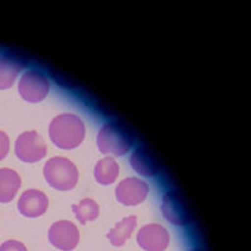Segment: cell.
Masks as SVG:
<instances>
[{"instance_id": "10", "label": "cell", "mask_w": 251, "mask_h": 251, "mask_svg": "<svg viewBox=\"0 0 251 251\" xmlns=\"http://www.w3.org/2000/svg\"><path fill=\"white\" fill-rule=\"evenodd\" d=\"M19 211L26 217H38L48 208V197L39 190H28L18 201Z\"/></svg>"}, {"instance_id": "5", "label": "cell", "mask_w": 251, "mask_h": 251, "mask_svg": "<svg viewBox=\"0 0 251 251\" xmlns=\"http://www.w3.org/2000/svg\"><path fill=\"white\" fill-rule=\"evenodd\" d=\"M49 92V82L40 72L26 71L19 80V93L23 100L30 103L43 100Z\"/></svg>"}, {"instance_id": "11", "label": "cell", "mask_w": 251, "mask_h": 251, "mask_svg": "<svg viewBox=\"0 0 251 251\" xmlns=\"http://www.w3.org/2000/svg\"><path fill=\"white\" fill-rule=\"evenodd\" d=\"M25 68V63L12 54L0 57V89H8L14 84L19 73Z\"/></svg>"}, {"instance_id": "17", "label": "cell", "mask_w": 251, "mask_h": 251, "mask_svg": "<svg viewBox=\"0 0 251 251\" xmlns=\"http://www.w3.org/2000/svg\"><path fill=\"white\" fill-rule=\"evenodd\" d=\"M0 251H28L25 246L17 240H9L0 246Z\"/></svg>"}, {"instance_id": "15", "label": "cell", "mask_w": 251, "mask_h": 251, "mask_svg": "<svg viewBox=\"0 0 251 251\" xmlns=\"http://www.w3.org/2000/svg\"><path fill=\"white\" fill-rule=\"evenodd\" d=\"M136 226H137V217H126V219H123L121 223H118L117 225L112 228L111 231L108 232V235H107V237L109 239L112 245L120 248L129 239Z\"/></svg>"}, {"instance_id": "2", "label": "cell", "mask_w": 251, "mask_h": 251, "mask_svg": "<svg viewBox=\"0 0 251 251\" xmlns=\"http://www.w3.org/2000/svg\"><path fill=\"white\" fill-rule=\"evenodd\" d=\"M133 136L128 129L120 123H106L100 128L97 137L98 149L102 153H111L114 156H123L133 146Z\"/></svg>"}, {"instance_id": "7", "label": "cell", "mask_w": 251, "mask_h": 251, "mask_svg": "<svg viewBox=\"0 0 251 251\" xmlns=\"http://www.w3.org/2000/svg\"><path fill=\"white\" fill-rule=\"evenodd\" d=\"M49 241L53 246L62 251H71L79 243V231L71 221L62 220L53 224L49 228Z\"/></svg>"}, {"instance_id": "9", "label": "cell", "mask_w": 251, "mask_h": 251, "mask_svg": "<svg viewBox=\"0 0 251 251\" xmlns=\"http://www.w3.org/2000/svg\"><path fill=\"white\" fill-rule=\"evenodd\" d=\"M137 243L146 251H165L170 244L169 231L163 226L150 224L138 231Z\"/></svg>"}, {"instance_id": "13", "label": "cell", "mask_w": 251, "mask_h": 251, "mask_svg": "<svg viewBox=\"0 0 251 251\" xmlns=\"http://www.w3.org/2000/svg\"><path fill=\"white\" fill-rule=\"evenodd\" d=\"M22 181L14 170L0 169V202H10L20 188Z\"/></svg>"}, {"instance_id": "12", "label": "cell", "mask_w": 251, "mask_h": 251, "mask_svg": "<svg viewBox=\"0 0 251 251\" xmlns=\"http://www.w3.org/2000/svg\"><path fill=\"white\" fill-rule=\"evenodd\" d=\"M132 169L141 176L152 177L158 174V165L151 153L146 149H137L129 158Z\"/></svg>"}, {"instance_id": "4", "label": "cell", "mask_w": 251, "mask_h": 251, "mask_svg": "<svg viewBox=\"0 0 251 251\" xmlns=\"http://www.w3.org/2000/svg\"><path fill=\"white\" fill-rule=\"evenodd\" d=\"M15 154L23 162H37L47 154V145L35 131L24 132L15 141Z\"/></svg>"}, {"instance_id": "8", "label": "cell", "mask_w": 251, "mask_h": 251, "mask_svg": "<svg viewBox=\"0 0 251 251\" xmlns=\"http://www.w3.org/2000/svg\"><path fill=\"white\" fill-rule=\"evenodd\" d=\"M149 191L150 187L145 181L136 177H128L117 186L116 197L123 205L136 206L146 200Z\"/></svg>"}, {"instance_id": "16", "label": "cell", "mask_w": 251, "mask_h": 251, "mask_svg": "<svg viewBox=\"0 0 251 251\" xmlns=\"http://www.w3.org/2000/svg\"><path fill=\"white\" fill-rule=\"evenodd\" d=\"M72 208H73V211H75V216L79 220L80 224H86L87 221L96 220L100 215V207H98L97 202L92 199H84Z\"/></svg>"}, {"instance_id": "6", "label": "cell", "mask_w": 251, "mask_h": 251, "mask_svg": "<svg viewBox=\"0 0 251 251\" xmlns=\"http://www.w3.org/2000/svg\"><path fill=\"white\" fill-rule=\"evenodd\" d=\"M161 210L163 216L174 225L185 226L192 221L191 212L176 191H169L163 195Z\"/></svg>"}, {"instance_id": "1", "label": "cell", "mask_w": 251, "mask_h": 251, "mask_svg": "<svg viewBox=\"0 0 251 251\" xmlns=\"http://www.w3.org/2000/svg\"><path fill=\"white\" fill-rule=\"evenodd\" d=\"M51 142L63 150L75 149L84 140L86 127L78 116L72 113L59 114L49 126Z\"/></svg>"}, {"instance_id": "19", "label": "cell", "mask_w": 251, "mask_h": 251, "mask_svg": "<svg viewBox=\"0 0 251 251\" xmlns=\"http://www.w3.org/2000/svg\"><path fill=\"white\" fill-rule=\"evenodd\" d=\"M190 251H205V250H202V249H192V250Z\"/></svg>"}, {"instance_id": "14", "label": "cell", "mask_w": 251, "mask_h": 251, "mask_svg": "<svg viewBox=\"0 0 251 251\" xmlns=\"http://www.w3.org/2000/svg\"><path fill=\"white\" fill-rule=\"evenodd\" d=\"M120 174V166L112 157H104L94 167V177L100 185H111Z\"/></svg>"}, {"instance_id": "3", "label": "cell", "mask_w": 251, "mask_h": 251, "mask_svg": "<svg viewBox=\"0 0 251 251\" xmlns=\"http://www.w3.org/2000/svg\"><path fill=\"white\" fill-rule=\"evenodd\" d=\"M44 177L51 187L68 191L75 188L79 178L75 165L64 157H53L44 166Z\"/></svg>"}, {"instance_id": "18", "label": "cell", "mask_w": 251, "mask_h": 251, "mask_svg": "<svg viewBox=\"0 0 251 251\" xmlns=\"http://www.w3.org/2000/svg\"><path fill=\"white\" fill-rule=\"evenodd\" d=\"M9 152V137L8 134L0 131V161L5 158Z\"/></svg>"}]
</instances>
